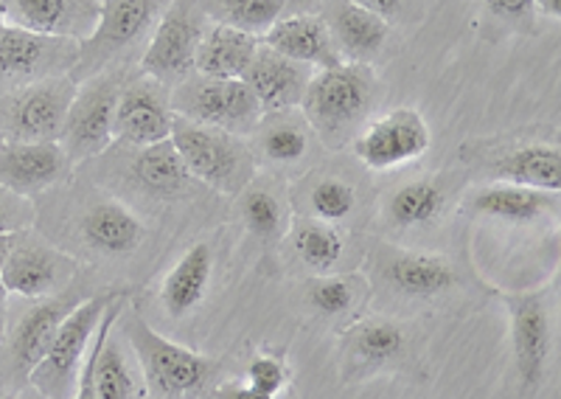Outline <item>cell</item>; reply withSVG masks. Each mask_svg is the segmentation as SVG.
Segmentation results:
<instances>
[{
    "instance_id": "cell-1",
    "label": "cell",
    "mask_w": 561,
    "mask_h": 399,
    "mask_svg": "<svg viewBox=\"0 0 561 399\" xmlns=\"http://www.w3.org/2000/svg\"><path fill=\"white\" fill-rule=\"evenodd\" d=\"M377 96V73L370 65L343 62L337 68L312 73L304 99L300 116L323 138L329 147H343L351 133L368 116Z\"/></svg>"
},
{
    "instance_id": "cell-2",
    "label": "cell",
    "mask_w": 561,
    "mask_h": 399,
    "mask_svg": "<svg viewBox=\"0 0 561 399\" xmlns=\"http://www.w3.org/2000/svg\"><path fill=\"white\" fill-rule=\"evenodd\" d=\"M124 335L138 357L149 391L160 399H192L208 391L219 372V361L185 349L154 332L138 312L124 316Z\"/></svg>"
},
{
    "instance_id": "cell-3",
    "label": "cell",
    "mask_w": 561,
    "mask_h": 399,
    "mask_svg": "<svg viewBox=\"0 0 561 399\" xmlns=\"http://www.w3.org/2000/svg\"><path fill=\"white\" fill-rule=\"evenodd\" d=\"M169 141L180 155L188 178H197L214 192L239 194L253 181L255 158L239 136L174 116Z\"/></svg>"
},
{
    "instance_id": "cell-4",
    "label": "cell",
    "mask_w": 561,
    "mask_h": 399,
    "mask_svg": "<svg viewBox=\"0 0 561 399\" xmlns=\"http://www.w3.org/2000/svg\"><path fill=\"white\" fill-rule=\"evenodd\" d=\"M124 293H102V296H90L70 309L62 327L57 329L54 341L48 343L45 354L34 363L32 372L26 374L28 383L37 388L43 399H70L77 391L79 368L84 363L90 341L96 335L99 323H102L104 309Z\"/></svg>"
},
{
    "instance_id": "cell-5",
    "label": "cell",
    "mask_w": 561,
    "mask_h": 399,
    "mask_svg": "<svg viewBox=\"0 0 561 399\" xmlns=\"http://www.w3.org/2000/svg\"><path fill=\"white\" fill-rule=\"evenodd\" d=\"M169 3L172 0H102L96 29L79 43V59L68 77L79 84L102 73L104 65L124 52H133L140 39L152 34Z\"/></svg>"
},
{
    "instance_id": "cell-6",
    "label": "cell",
    "mask_w": 561,
    "mask_h": 399,
    "mask_svg": "<svg viewBox=\"0 0 561 399\" xmlns=\"http://www.w3.org/2000/svg\"><path fill=\"white\" fill-rule=\"evenodd\" d=\"M174 116L230 136H248L262 122V107L244 79H185L169 96Z\"/></svg>"
},
{
    "instance_id": "cell-7",
    "label": "cell",
    "mask_w": 561,
    "mask_h": 399,
    "mask_svg": "<svg viewBox=\"0 0 561 399\" xmlns=\"http://www.w3.org/2000/svg\"><path fill=\"white\" fill-rule=\"evenodd\" d=\"M77 82L51 77L0 96V136L20 144H51L62 138Z\"/></svg>"
},
{
    "instance_id": "cell-8",
    "label": "cell",
    "mask_w": 561,
    "mask_h": 399,
    "mask_svg": "<svg viewBox=\"0 0 561 399\" xmlns=\"http://www.w3.org/2000/svg\"><path fill=\"white\" fill-rule=\"evenodd\" d=\"M205 14L197 0H172L149 34V46L140 57V73L163 88L192 79L194 54L205 32Z\"/></svg>"
},
{
    "instance_id": "cell-9",
    "label": "cell",
    "mask_w": 561,
    "mask_h": 399,
    "mask_svg": "<svg viewBox=\"0 0 561 399\" xmlns=\"http://www.w3.org/2000/svg\"><path fill=\"white\" fill-rule=\"evenodd\" d=\"M124 88L122 71L96 73L77 84V96L70 102L59 147L70 163L88 161L113 144L115 102Z\"/></svg>"
},
{
    "instance_id": "cell-10",
    "label": "cell",
    "mask_w": 561,
    "mask_h": 399,
    "mask_svg": "<svg viewBox=\"0 0 561 399\" xmlns=\"http://www.w3.org/2000/svg\"><path fill=\"white\" fill-rule=\"evenodd\" d=\"M430 144H433V136H430L427 118L415 107H396L365 124L351 147L363 167L374 172H388V169L419 161Z\"/></svg>"
},
{
    "instance_id": "cell-11",
    "label": "cell",
    "mask_w": 561,
    "mask_h": 399,
    "mask_svg": "<svg viewBox=\"0 0 561 399\" xmlns=\"http://www.w3.org/2000/svg\"><path fill=\"white\" fill-rule=\"evenodd\" d=\"M172 124L174 110L163 84L149 77L124 84L115 102L113 141H124L135 149L152 147V144L169 141Z\"/></svg>"
},
{
    "instance_id": "cell-12",
    "label": "cell",
    "mask_w": 561,
    "mask_h": 399,
    "mask_svg": "<svg viewBox=\"0 0 561 399\" xmlns=\"http://www.w3.org/2000/svg\"><path fill=\"white\" fill-rule=\"evenodd\" d=\"M79 59V39L45 37L9 23L0 34V77L51 79L68 77Z\"/></svg>"
},
{
    "instance_id": "cell-13",
    "label": "cell",
    "mask_w": 561,
    "mask_h": 399,
    "mask_svg": "<svg viewBox=\"0 0 561 399\" xmlns=\"http://www.w3.org/2000/svg\"><path fill=\"white\" fill-rule=\"evenodd\" d=\"M77 262L57 248H48L39 239H23L14 233L12 251L0 267V282L9 293L23 298H48L57 287L70 282Z\"/></svg>"
},
{
    "instance_id": "cell-14",
    "label": "cell",
    "mask_w": 561,
    "mask_h": 399,
    "mask_svg": "<svg viewBox=\"0 0 561 399\" xmlns=\"http://www.w3.org/2000/svg\"><path fill=\"white\" fill-rule=\"evenodd\" d=\"M511 318L514 363L528 388L539 386L550 357V309L545 293H503Z\"/></svg>"
},
{
    "instance_id": "cell-15",
    "label": "cell",
    "mask_w": 561,
    "mask_h": 399,
    "mask_svg": "<svg viewBox=\"0 0 561 399\" xmlns=\"http://www.w3.org/2000/svg\"><path fill=\"white\" fill-rule=\"evenodd\" d=\"M70 158L59 141L51 144H20L7 141L0 147V189L34 197L45 189L57 186L68 178Z\"/></svg>"
},
{
    "instance_id": "cell-16",
    "label": "cell",
    "mask_w": 561,
    "mask_h": 399,
    "mask_svg": "<svg viewBox=\"0 0 561 399\" xmlns=\"http://www.w3.org/2000/svg\"><path fill=\"white\" fill-rule=\"evenodd\" d=\"M3 12L12 26L82 43L96 29L102 0H3Z\"/></svg>"
},
{
    "instance_id": "cell-17",
    "label": "cell",
    "mask_w": 561,
    "mask_h": 399,
    "mask_svg": "<svg viewBox=\"0 0 561 399\" xmlns=\"http://www.w3.org/2000/svg\"><path fill=\"white\" fill-rule=\"evenodd\" d=\"M259 43L280 57L307 65V68H318V71L343 65V57L332 43V34L318 14H293V18L275 20Z\"/></svg>"
},
{
    "instance_id": "cell-18",
    "label": "cell",
    "mask_w": 561,
    "mask_h": 399,
    "mask_svg": "<svg viewBox=\"0 0 561 399\" xmlns=\"http://www.w3.org/2000/svg\"><path fill=\"white\" fill-rule=\"evenodd\" d=\"M323 23L332 34V43L343 62L370 65L388 43L390 23L351 0H329L323 9Z\"/></svg>"
},
{
    "instance_id": "cell-19",
    "label": "cell",
    "mask_w": 561,
    "mask_h": 399,
    "mask_svg": "<svg viewBox=\"0 0 561 399\" xmlns=\"http://www.w3.org/2000/svg\"><path fill=\"white\" fill-rule=\"evenodd\" d=\"M242 79L253 91L262 113H280V110L300 107V99L312 79V68L280 57L259 43V52Z\"/></svg>"
},
{
    "instance_id": "cell-20",
    "label": "cell",
    "mask_w": 561,
    "mask_h": 399,
    "mask_svg": "<svg viewBox=\"0 0 561 399\" xmlns=\"http://www.w3.org/2000/svg\"><path fill=\"white\" fill-rule=\"evenodd\" d=\"M377 271L396 293L413 298H433L453 290L458 284L453 262L438 253L424 251H396L385 248L377 259Z\"/></svg>"
},
{
    "instance_id": "cell-21",
    "label": "cell",
    "mask_w": 561,
    "mask_h": 399,
    "mask_svg": "<svg viewBox=\"0 0 561 399\" xmlns=\"http://www.w3.org/2000/svg\"><path fill=\"white\" fill-rule=\"evenodd\" d=\"M84 246L102 256H129L144 242V223L124 203L99 200L84 212L79 226Z\"/></svg>"
},
{
    "instance_id": "cell-22",
    "label": "cell",
    "mask_w": 561,
    "mask_h": 399,
    "mask_svg": "<svg viewBox=\"0 0 561 399\" xmlns=\"http://www.w3.org/2000/svg\"><path fill=\"white\" fill-rule=\"evenodd\" d=\"M259 52V37L230 26H208L194 54V71L208 79H242Z\"/></svg>"
},
{
    "instance_id": "cell-23",
    "label": "cell",
    "mask_w": 561,
    "mask_h": 399,
    "mask_svg": "<svg viewBox=\"0 0 561 399\" xmlns=\"http://www.w3.org/2000/svg\"><path fill=\"white\" fill-rule=\"evenodd\" d=\"M466 208L474 217L497 219V223H508V226H528V223L545 217L550 208H556V194L500 181L478 189L469 197V206Z\"/></svg>"
},
{
    "instance_id": "cell-24",
    "label": "cell",
    "mask_w": 561,
    "mask_h": 399,
    "mask_svg": "<svg viewBox=\"0 0 561 399\" xmlns=\"http://www.w3.org/2000/svg\"><path fill=\"white\" fill-rule=\"evenodd\" d=\"M214 276V253L205 242L188 248L160 284V304L169 316L185 318L203 304Z\"/></svg>"
},
{
    "instance_id": "cell-25",
    "label": "cell",
    "mask_w": 561,
    "mask_h": 399,
    "mask_svg": "<svg viewBox=\"0 0 561 399\" xmlns=\"http://www.w3.org/2000/svg\"><path fill=\"white\" fill-rule=\"evenodd\" d=\"M79 301L65 293L59 298H48V301H39L37 307L28 309L26 316L20 318L18 329L12 332V357L14 366L23 374H28L34 368V363L39 361L48 349V343L54 341L57 329L62 327V321L68 318V312L77 307Z\"/></svg>"
},
{
    "instance_id": "cell-26",
    "label": "cell",
    "mask_w": 561,
    "mask_h": 399,
    "mask_svg": "<svg viewBox=\"0 0 561 399\" xmlns=\"http://www.w3.org/2000/svg\"><path fill=\"white\" fill-rule=\"evenodd\" d=\"M494 174L503 183L559 194L561 189V152L550 144H523L514 147L494 163Z\"/></svg>"
},
{
    "instance_id": "cell-27",
    "label": "cell",
    "mask_w": 561,
    "mask_h": 399,
    "mask_svg": "<svg viewBox=\"0 0 561 399\" xmlns=\"http://www.w3.org/2000/svg\"><path fill=\"white\" fill-rule=\"evenodd\" d=\"M129 172H133V181L140 192H147L149 197L158 200L174 197L188 183V172H185L180 155L174 152L172 141L140 147L135 152Z\"/></svg>"
},
{
    "instance_id": "cell-28",
    "label": "cell",
    "mask_w": 561,
    "mask_h": 399,
    "mask_svg": "<svg viewBox=\"0 0 561 399\" xmlns=\"http://www.w3.org/2000/svg\"><path fill=\"white\" fill-rule=\"evenodd\" d=\"M259 152L270 163H298L309 149V124L307 118L280 110V113H264L259 127L253 129Z\"/></svg>"
},
{
    "instance_id": "cell-29",
    "label": "cell",
    "mask_w": 561,
    "mask_h": 399,
    "mask_svg": "<svg viewBox=\"0 0 561 399\" xmlns=\"http://www.w3.org/2000/svg\"><path fill=\"white\" fill-rule=\"evenodd\" d=\"M447 189L435 178H419L396 189L388 200V217L399 228L430 226L444 214Z\"/></svg>"
},
{
    "instance_id": "cell-30",
    "label": "cell",
    "mask_w": 561,
    "mask_h": 399,
    "mask_svg": "<svg viewBox=\"0 0 561 399\" xmlns=\"http://www.w3.org/2000/svg\"><path fill=\"white\" fill-rule=\"evenodd\" d=\"M345 349L359 366H382L402 354L404 332L399 323L385 321V318H363L345 329Z\"/></svg>"
},
{
    "instance_id": "cell-31",
    "label": "cell",
    "mask_w": 561,
    "mask_h": 399,
    "mask_svg": "<svg viewBox=\"0 0 561 399\" xmlns=\"http://www.w3.org/2000/svg\"><path fill=\"white\" fill-rule=\"evenodd\" d=\"M293 251L307 267H312L318 273H329L343 262L345 237L332 223H323V219L314 217H300L295 219L293 226Z\"/></svg>"
},
{
    "instance_id": "cell-32",
    "label": "cell",
    "mask_w": 561,
    "mask_h": 399,
    "mask_svg": "<svg viewBox=\"0 0 561 399\" xmlns=\"http://www.w3.org/2000/svg\"><path fill=\"white\" fill-rule=\"evenodd\" d=\"M197 3L205 18L214 23L239 29L253 37H262L287 9V0H197Z\"/></svg>"
},
{
    "instance_id": "cell-33",
    "label": "cell",
    "mask_w": 561,
    "mask_h": 399,
    "mask_svg": "<svg viewBox=\"0 0 561 399\" xmlns=\"http://www.w3.org/2000/svg\"><path fill=\"white\" fill-rule=\"evenodd\" d=\"M96 399H135L138 397V377L124 357V346L115 338V327L99 349L96 374H93Z\"/></svg>"
},
{
    "instance_id": "cell-34",
    "label": "cell",
    "mask_w": 561,
    "mask_h": 399,
    "mask_svg": "<svg viewBox=\"0 0 561 399\" xmlns=\"http://www.w3.org/2000/svg\"><path fill=\"white\" fill-rule=\"evenodd\" d=\"M309 214L314 219H323V223H343L354 214L357 208V189L351 186L343 178H334V174H325V178H318V181L309 186L307 194Z\"/></svg>"
},
{
    "instance_id": "cell-35",
    "label": "cell",
    "mask_w": 561,
    "mask_h": 399,
    "mask_svg": "<svg viewBox=\"0 0 561 399\" xmlns=\"http://www.w3.org/2000/svg\"><path fill=\"white\" fill-rule=\"evenodd\" d=\"M239 214H242V223L248 226V231L255 233L259 239H275L284 233L287 214H284L280 200L270 189H244L242 197H239Z\"/></svg>"
},
{
    "instance_id": "cell-36",
    "label": "cell",
    "mask_w": 561,
    "mask_h": 399,
    "mask_svg": "<svg viewBox=\"0 0 561 399\" xmlns=\"http://www.w3.org/2000/svg\"><path fill=\"white\" fill-rule=\"evenodd\" d=\"M307 298L320 316H340L354 304V278L320 276L307 282Z\"/></svg>"
},
{
    "instance_id": "cell-37",
    "label": "cell",
    "mask_w": 561,
    "mask_h": 399,
    "mask_svg": "<svg viewBox=\"0 0 561 399\" xmlns=\"http://www.w3.org/2000/svg\"><path fill=\"white\" fill-rule=\"evenodd\" d=\"M248 386L278 399V394L289 386L287 357L278 352H255L248 363Z\"/></svg>"
},
{
    "instance_id": "cell-38",
    "label": "cell",
    "mask_w": 561,
    "mask_h": 399,
    "mask_svg": "<svg viewBox=\"0 0 561 399\" xmlns=\"http://www.w3.org/2000/svg\"><path fill=\"white\" fill-rule=\"evenodd\" d=\"M122 312H124V296H118V298H115L113 304H110L107 309H104L102 323H99L96 335H93V341H90L88 354H84L82 368H79L77 391H73V397H70V399H96V391H93V374H96L99 349H102L104 338L110 335V329L115 327V321H118V318H122Z\"/></svg>"
},
{
    "instance_id": "cell-39",
    "label": "cell",
    "mask_w": 561,
    "mask_h": 399,
    "mask_svg": "<svg viewBox=\"0 0 561 399\" xmlns=\"http://www.w3.org/2000/svg\"><path fill=\"white\" fill-rule=\"evenodd\" d=\"M34 223V208L28 197L0 189V233H20Z\"/></svg>"
},
{
    "instance_id": "cell-40",
    "label": "cell",
    "mask_w": 561,
    "mask_h": 399,
    "mask_svg": "<svg viewBox=\"0 0 561 399\" xmlns=\"http://www.w3.org/2000/svg\"><path fill=\"white\" fill-rule=\"evenodd\" d=\"M483 7L491 18L508 20V23H525L536 12L534 0H483Z\"/></svg>"
},
{
    "instance_id": "cell-41",
    "label": "cell",
    "mask_w": 561,
    "mask_h": 399,
    "mask_svg": "<svg viewBox=\"0 0 561 399\" xmlns=\"http://www.w3.org/2000/svg\"><path fill=\"white\" fill-rule=\"evenodd\" d=\"M214 399H275V397L255 391V388L248 386V383H219V386L214 388Z\"/></svg>"
},
{
    "instance_id": "cell-42",
    "label": "cell",
    "mask_w": 561,
    "mask_h": 399,
    "mask_svg": "<svg viewBox=\"0 0 561 399\" xmlns=\"http://www.w3.org/2000/svg\"><path fill=\"white\" fill-rule=\"evenodd\" d=\"M351 3H357V7L379 14V18L388 20V23H390V18H396V14H399V9H402V0H351Z\"/></svg>"
},
{
    "instance_id": "cell-43",
    "label": "cell",
    "mask_w": 561,
    "mask_h": 399,
    "mask_svg": "<svg viewBox=\"0 0 561 399\" xmlns=\"http://www.w3.org/2000/svg\"><path fill=\"white\" fill-rule=\"evenodd\" d=\"M534 7L550 20H559L561 18V0H534Z\"/></svg>"
},
{
    "instance_id": "cell-44",
    "label": "cell",
    "mask_w": 561,
    "mask_h": 399,
    "mask_svg": "<svg viewBox=\"0 0 561 399\" xmlns=\"http://www.w3.org/2000/svg\"><path fill=\"white\" fill-rule=\"evenodd\" d=\"M12 242H14V233H0V267L7 262L9 251H12Z\"/></svg>"
},
{
    "instance_id": "cell-45",
    "label": "cell",
    "mask_w": 561,
    "mask_h": 399,
    "mask_svg": "<svg viewBox=\"0 0 561 399\" xmlns=\"http://www.w3.org/2000/svg\"><path fill=\"white\" fill-rule=\"evenodd\" d=\"M7 298L9 290L3 287V282H0V335H3V318H7Z\"/></svg>"
},
{
    "instance_id": "cell-46",
    "label": "cell",
    "mask_w": 561,
    "mask_h": 399,
    "mask_svg": "<svg viewBox=\"0 0 561 399\" xmlns=\"http://www.w3.org/2000/svg\"><path fill=\"white\" fill-rule=\"evenodd\" d=\"M9 26V20H7V12H3V0H0V34H3V29Z\"/></svg>"
},
{
    "instance_id": "cell-47",
    "label": "cell",
    "mask_w": 561,
    "mask_h": 399,
    "mask_svg": "<svg viewBox=\"0 0 561 399\" xmlns=\"http://www.w3.org/2000/svg\"><path fill=\"white\" fill-rule=\"evenodd\" d=\"M3 144H7V138H3V136H0V147H3Z\"/></svg>"
},
{
    "instance_id": "cell-48",
    "label": "cell",
    "mask_w": 561,
    "mask_h": 399,
    "mask_svg": "<svg viewBox=\"0 0 561 399\" xmlns=\"http://www.w3.org/2000/svg\"><path fill=\"white\" fill-rule=\"evenodd\" d=\"M0 399H3V397H0Z\"/></svg>"
}]
</instances>
